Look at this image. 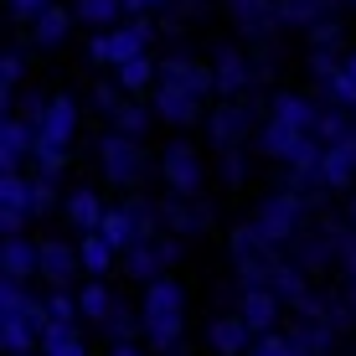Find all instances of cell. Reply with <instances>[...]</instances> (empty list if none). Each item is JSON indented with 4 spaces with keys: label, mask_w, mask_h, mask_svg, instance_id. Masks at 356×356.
Returning <instances> with one entry per match:
<instances>
[{
    "label": "cell",
    "mask_w": 356,
    "mask_h": 356,
    "mask_svg": "<svg viewBox=\"0 0 356 356\" xmlns=\"http://www.w3.org/2000/svg\"><path fill=\"white\" fill-rule=\"evenodd\" d=\"M72 129H78V104H72V98H47V114H42V124H36V134L52 140V145H67Z\"/></svg>",
    "instance_id": "5"
},
{
    "label": "cell",
    "mask_w": 356,
    "mask_h": 356,
    "mask_svg": "<svg viewBox=\"0 0 356 356\" xmlns=\"http://www.w3.org/2000/svg\"><path fill=\"white\" fill-rule=\"evenodd\" d=\"M274 124H284V129H310V124H321V119H315V104L305 93H279L274 98Z\"/></svg>",
    "instance_id": "9"
},
{
    "label": "cell",
    "mask_w": 356,
    "mask_h": 356,
    "mask_svg": "<svg viewBox=\"0 0 356 356\" xmlns=\"http://www.w3.org/2000/svg\"><path fill=\"white\" fill-rule=\"evenodd\" d=\"M150 42H155V26L145 16H134V21H124V26L93 31L88 57H93V63H104V67H124V63H134V57L150 52Z\"/></svg>",
    "instance_id": "2"
},
{
    "label": "cell",
    "mask_w": 356,
    "mask_h": 356,
    "mask_svg": "<svg viewBox=\"0 0 356 356\" xmlns=\"http://www.w3.org/2000/svg\"><path fill=\"white\" fill-rule=\"evenodd\" d=\"M346 67H351V72H356V52H351V57H346Z\"/></svg>",
    "instance_id": "17"
},
{
    "label": "cell",
    "mask_w": 356,
    "mask_h": 356,
    "mask_svg": "<svg viewBox=\"0 0 356 356\" xmlns=\"http://www.w3.org/2000/svg\"><path fill=\"white\" fill-rule=\"evenodd\" d=\"M253 78H264V72H259V63H253L243 47H232V42L217 47V57H212V88L217 93H243Z\"/></svg>",
    "instance_id": "4"
},
{
    "label": "cell",
    "mask_w": 356,
    "mask_h": 356,
    "mask_svg": "<svg viewBox=\"0 0 356 356\" xmlns=\"http://www.w3.org/2000/svg\"><path fill=\"white\" fill-rule=\"evenodd\" d=\"M165 0H129V16H145V10H161Z\"/></svg>",
    "instance_id": "16"
},
{
    "label": "cell",
    "mask_w": 356,
    "mask_h": 356,
    "mask_svg": "<svg viewBox=\"0 0 356 356\" xmlns=\"http://www.w3.org/2000/svg\"><path fill=\"white\" fill-rule=\"evenodd\" d=\"M227 16H232V31L259 42V47L284 26V21H279V0H227Z\"/></svg>",
    "instance_id": "3"
},
{
    "label": "cell",
    "mask_w": 356,
    "mask_h": 356,
    "mask_svg": "<svg viewBox=\"0 0 356 356\" xmlns=\"http://www.w3.org/2000/svg\"><path fill=\"white\" fill-rule=\"evenodd\" d=\"M351 6H356V0H351Z\"/></svg>",
    "instance_id": "19"
},
{
    "label": "cell",
    "mask_w": 356,
    "mask_h": 356,
    "mask_svg": "<svg viewBox=\"0 0 356 356\" xmlns=\"http://www.w3.org/2000/svg\"><path fill=\"white\" fill-rule=\"evenodd\" d=\"M279 21L294 31H315L321 21H330V0H279Z\"/></svg>",
    "instance_id": "8"
},
{
    "label": "cell",
    "mask_w": 356,
    "mask_h": 356,
    "mask_svg": "<svg viewBox=\"0 0 356 356\" xmlns=\"http://www.w3.org/2000/svg\"><path fill=\"white\" fill-rule=\"evenodd\" d=\"M165 161H170V170H176L181 186H186V181H196V155H191V145H170Z\"/></svg>",
    "instance_id": "13"
},
{
    "label": "cell",
    "mask_w": 356,
    "mask_h": 356,
    "mask_svg": "<svg viewBox=\"0 0 356 356\" xmlns=\"http://www.w3.org/2000/svg\"><path fill=\"white\" fill-rule=\"evenodd\" d=\"M186 6H207V0H186Z\"/></svg>",
    "instance_id": "18"
},
{
    "label": "cell",
    "mask_w": 356,
    "mask_h": 356,
    "mask_svg": "<svg viewBox=\"0 0 356 356\" xmlns=\"http://www.w3.org/2000/svg\"><path fill=\"white\" fill-rule=\"evenodd\" d=\"M21 78H26V52H6V98L16 93Z\"/></svg>",
    "instance_id": "14"
},
{
    "label": "cell",
    "mask_w": 356,
    "mask_h": 356,
    "mask_svg": "<svg viewBox=\"0 0 356 356\" xmlns=\"http://www.w3.org/2000/svg\"><path fill=\"white\" fill-rule=\"evenodd\" d=\"M212 93V67L196 52L176 47L161 63V83H155V114L170 119V124H191L202 114V98Z\"/></svg>",
    "instance_id": "1"
},
{
    "label": "cell",
    "mask_w": 356,
    "mask_h": 356,
    "mask_svg": "<svg viewBox=\"0 0 356 356\" xmlns=\"http://www.w3.org/2000/svg\"><path fill=\"white\" fill-rule=\"evenodd\" d=\"M10 6H16V16H21V21H26V26H31V21H36V16H42V10H47V6H57V0H10Z\"/></svg>",
    "instance_id": "15"
},
{
    "label": "cell",
    "mask_w": 356,
    "mask_h": 356,
    "mask_svg": "<svg viewBox=\"0 0 356 356\" xmlns=\"http://www.w3.org/2000/svg\"><path fill=\"white\" fill-rule=\"evenodd\" d=\"M72 16L93 31H108V26H124L129 0H72Z\"/></svg>",
    "instance_id": "6"
},
{
    "label": "cell",
    "mask_w": 356,
    "mask_h": 356,
    "mask_svg": "<svg viewBox=\"0 0 356 356\" xmlns=\"http://www.w3.org/2000/svg\"><path fill=\"white\" fill-rule=\"evenodd\" d=\"M114 78H119L124 93H145L150 83H161V63H150V52H145V57H134V63L114 67Z\"/></svg>",
    "instance_id": "10"
},
{
    "label": "cell",
    "mask_w": 356,
    "mask_h": 356,
    "mask_svg": "<svg viewBox=\"0 0 356 356\" xmlns=\"http://www.w3.org/2000/svg\"><path fill=\"white\" fill-rule=\"evenodd\" d=\"M72 21H78L72 10H63V6H47L42 16L31 21V42H36V47H63V42H67V31H72Z\"/></svg>",
    "instance_id": "7"
},
{
    "label": "cell",
    "mask_w": 356,
    "mask_h": 356,
    "mask_svg": "<svg viewBox=\"0 0 356 356\" xmlns=\"http://www.w3.org/2000/svg\"><path fill=\"white\" fill-rule=\"evenodd\" d=\"M104 161H108V170H114V181H124L129 170H134V161H140V155H134V145L124 140V134H114V140L104 145Z\"/></svg>",
    "instance_id": "11"
},
{
    "label": "cell",
    "mask_w": 356,
    "mask_h": 356,
    "mask_svg": "<svg viewBox=\"0 0 356 356\" xmlns=\"http://www.w3.org/2000/svg\"><path fill=\"white\" fill-rule=\"evenodd\" d=\"M253 124V114H248V108H222V114H217L212 119V129H217V140H238V129H248Z\"/></svg>",
    "instance_id": "12"
}]
</instances>
